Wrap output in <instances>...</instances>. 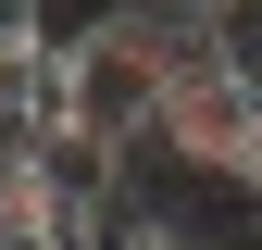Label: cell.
I'll return each instance as SVG.
<instances>
[]
</instances>
